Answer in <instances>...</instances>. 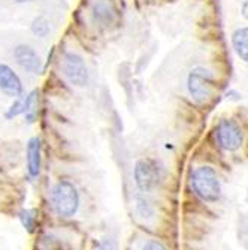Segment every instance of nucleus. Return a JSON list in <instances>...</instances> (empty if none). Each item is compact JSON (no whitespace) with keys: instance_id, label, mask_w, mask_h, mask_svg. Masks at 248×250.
Here are the masks:
<instances>
[{"instance_id":"a211bd4d","label":"nucleus","mask_w":248,"mask_h":250,"mask_svg":"<svg viewBox=\"0 0 248 250\" xmlns=\"http://www.w3.org/2000/svg\"><path fill=\"white\" fill-rule=\"evenodd\" d=\"M241 14L245 20H248V0H244V3L241 6Z\"/></svg>"},{"instance_id":"f3484780","label":"nucleus","mask_w":248,"mask_h":250,"mask_svg":"<svg viewBox=\"0 0 248 250\" xmlns=\"http://www.w3.org/2000/svg\"><path fill=\"white\" fill-rule=\"evenodd\" d=\"M99 250H118L117 241H115L114 238H105V240L100 243Z\"/></svg>"},{"instance_id":"0eeeda50","label":"nucleus","mask_w":248,"mask_h":250,"mask_svg":"<svg viewBox=\"0 0 248 250\" xmlns=\"http://www.w3.org/2000/svg\"><path fill=\"white\" fill-rule=\"evenodd\" d=\"M14 59L19 67H22L29 74H40L43 71V64L39 54L29 45H18L14 48Z\"/></svg>"},{"instance_id":"f03ea898","label":"nucleus","mask_w":248,"mask_h":250,"mask_svg":"<svg viewBox=\"0 0 248 250\" xmlns=\"http://www.w3.org/2000/svg\"><path fill=\"white\" fill-rule=\"evenodd\" d=\"M191 188L194 193L207 202H214L221 195V185L214 168L204 165L199 167L191 174Z\"/></svg>"},{"instance_id":"6e6552de","label":"nucleus","mask_w":248,"mask_h":250,"mask_svg":"<svg viewBox=\"0 0 248 250\" xmlns=\"http://www.w3.org/2000/svg\"><path fill=\"white\" fill-rule=\"evenodd\" d=\"M0 92L9 98L22 96L21 80L8 64H0Z\"/></svg>"},{"instance_id":"423d86ee","label":"nucleus","mask_w":248,"mask_h":250,"mask_svg":"<svg viewBox=\"0 0 248 250\" xmlns=\"http://www.w3.org/2000/svg\"><path fill=\"white\" fill-rule=\"evenodd\" d=\"M61 71L71 84L82 87L88 81V72L85 62L75 53H66L61 59Z\"/></svg>"},{"instance_id":"2eb2a0df","label":"nucleus","mask_w":248,"mask_h":250,"mask_svg":"<svg viewBox=\"0 0 248 250\" xmlns=\"http://www.w3.org/2000/svg\"><path fill=\"white\" fill-rule=\"evenodd\" d=\"M19 220L22 223V226L32 232L33 231V226H35V216H33V211L32 210H22L19 213Z\"/></svg>"},{"instance_id":"20e7f679","label":"nucleus","mask_w":248,"mask_h":250,"mask_svg":"<svg viewBox=\"0 0 248 250\" xmlns=\"http://www.w3.org/2000/svg\"><path fill=\"white\" fill-rule=\"evenodd\" d=\"M214 83L215 78L211 71L205 69V67H194L190 71L187 78L189 93L196 102L204 104L212 96Z\"/></svg>"},{"instance_id":"9b49d317","label":"nucleus","mask_w":248,"mask_h":250,"mask_svg":"<svg viewBox=\"0 0 248 250\" xmlns=\"http://www.w3.org/2000/svg\"><path fill=\"white\" fill-rule=\"evenodd\" d=\"M232 47L236 56L248 63V26L239 27L232 33Z\"/></svg>"},{"instance_id":"39448f33","label":"nucleus","mask_w":248,"mask_h":250,"mask_svg":"<svg viewBox=\"0 0 248 250\" xmlns=\"http://www.w3.org/2000/svg\"><path fill=\"white\" fill-rule=\"evenodd\" d=\"M217 143L226 151H236L244 143V132L233 120H223L217 126Z\"/></svg>"},{"instance_id":"6ab92c4d","label":"nucleus","mask_w":248,"mask_h":250,"mask_svg":"<svg viewBox=\"0 0 248 250\" xmlns=\"http://www.w3.org/2000/svg\"><path fill=\"white\" fill-rule=\"evenodd\" d=\"M15 3H30V2H35V0H14Z\"/></svg>"},{"instance_id":"ddd939ff","label":"nucleus","mask_w":248,"mask_h":250,"mask_svg":"<svg viewBox=\"0 0 248 250\" xmlns=\"http://www.w3.org/2000/svg\"><path fill=\"white\" fill-rule=\"evenodd\" d=\"M32 33L38 38H45L50 33V21L45 17H36L32 22Z\"/></svg>"},{"instance_id":"f257e3e1","label":"nucleus","mask_w":248,"mask_h":250,"mask_svg":"<svg viewBox=\"0 0 248 250\" xmlns=\"http://www.w3.org/2000/svg\"><path fill=\"white\" fill-rule=\"evenodd\" d=\"M51 201L56 213L60 217L69 219L78 213L79 208V193L74 183L67 180H60L53 188Z\"/></svg>"},{"instance_id":"4468645a","label":"nucleus","mask_w":248,"mask_h":250,"mask_svg":"<svg viewBox=\"0 0 248 250\" xmlns=\"http://www.w3.org/2000/svg\"><path fill=\"white\" fill-rule=\"evenodd\" d=\"M19 114H24V96L15 98L14 104L6 111V119H14Z\"/></svg>"},{"instance_id":"9d476101","label":"nucleus","mask_w":248,"mask_h":250,"mask_svg":"<svg viewBox=\"0 0 248 250\" xmlns=\"http://www.w3.org/2000/svg\"><path fill=\"white\" fill-rule=\"evenodd\" d=\"M27 172L32 178L39 177L40 174V140L30 138L27 143Z\"/></svg>"},{"instance_id":"7ed1b4c3","label":"nucleus","mask_w":248,"mask_h":250,"mask_svg":"<svg viewBox=\"0 0 248 250\" xmlns=\"http://www.w3.org/2000/svg\"><path fill=\"white\" fill-rule=\"evenodd\" d=\"M134 183L144 193H151L160 186L163 172L160 165L153 159H141L136 162L133 169Z\"/></svg>"},{"instance_id":"1a4fd4ad","label":"nucleus","mask_w":248,"mask_h":250,"mask_svg":"<svg viewBox=\"0 0 248 250\" xmlns=\"http://www.w3.org/2000/svg\"><path fill=\"white\" fill-rule=\"evenodd\" d=\"M92 14H93V20L99 22L100 26L112 24L117 17L115 8L109 0H96L92 8Z\"/></svg>"},{"instance_id":"f8f14e48","label":"nucleus","mask_w":248,"mask_h":250,"mask_svg":"<svg viewBox=\"0 0 248 250\" xmlns=\"http://www.w3.org/2000/svg\"><path fill=\"white\" fill-rule=\"evenodd\" d=\"M36 105H38V92H32L29 96H24V114L29 123L35 122L36 116Z\"/></svg>"},{"instance_id":"dca6fc26","label":"nucleus","mask_w":248,"mask_h":250,"mask_svg":"<svg viewBox=\"0 0 248 250\" xmlns=\"http://www.w3.org/2000/svg\"><path fill=\"white\" fill-rule=\"evenodd\" d=\"M142 250H168V249L159 240H150V241L145 243V246H144Z\"/></svg>"}]
</instances>
